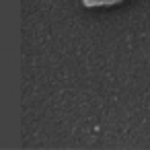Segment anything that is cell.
Wrapping results in <instances>:
<instances>
[{"label": "cell", "instance_id": "1", "mask_svg": "<svg viewBox=\"0 0 150 150\" xmlns=\"http://www.w3.org/2000/svg\"><path fill=\"white\" fill-rule=\"evenodd\" d=\"M86 6H111L117 2H123V0H82Z\"/></svg>", "mask_w": 150, "mask_h": 150}]
</instances>
